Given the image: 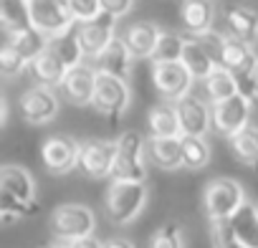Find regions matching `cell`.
Returning <instances> with one entry per match:
<instances>
[{
    "label": "cell",
    "instance_id": "obj_1",
    "mask_svg": "<svg viewBox=\"0 0 258 248\" xmlns=\"http://www.w3.org/2000/svg\"><path fill=\"white\" fill-rule=\"evenodd\" d=\"M147 205V188L145 182H126V180H114L106 190L104 200V213L114 225H126L132 223Z\"/></svg>",
    "mask_w": 258,
    "mask_h": 248
},
{
    "label": "cell",
    "instance_id": "obj_2",
    "mask_svg": "<svg viewBox=\"0 0 258 248\" xmlns=\"http://www.w3.org/2000/svg\"><path fill=\"white\" fill-rule=\"evenodd\" d=\"M245 203H248L245 190L233 177H215V180H210L205 185L203 208H205V215L210 218V223L230 220Z\"/></svg>",
    "mask_w": 258,
    "mask_h": 248
},
{
    "label": "cell",
    "instance_id": "obj_3",
    "mask_svg": "<svg viewBox=\"0 0 258 248\" xmlns=\"http://www.w3.org/2000/svg\"><path fill=\"white\" fill-rule=\"evenodd\" d=\"M114 142H116V160H114L111 177L126 180V182H145L147 180V167H145L147 140L140 132H124Z\"/></svg>",
    "mask_w": 258,
    "mask_h": 248
},
{
    "label": "cell",
    "instance_id": "obj_4",
    "mask_svg": "<svg viewBox=\"0 0 258 248\" xmlns=\"http://www.w3.org/2000/svg\"><path fill=\"white\" fill-rule=\"evenodd\" d=\"M96 215L81 203H63L51 213V233L58 243H74L94 235Z\"/></svg>",
    "mask_w": 258,
    "mask_h": 248
},
{
    "label": "cell",
    "instance_id": "obj_5",
    "mask_svg": "<svg viewBox=\"0 0 258 248\" xmlns=\"http://www.w3.org/2000/svg\"><path fill=\"white\" fill-rule=\"evenodd\" d=\"M33 28L43 31L48 38H56L76 26L69 0H31Z\"/></svg>",
    "mask_w": 258,
    "mask_h": 248
},
{
    "label": "cell",
    "instance_id": "obj_6",
    "mask_svg": "<svg viewBox=\"0 0 258 248\" xmlns=\"http://www.w3.org/2000/svg\"><path fill=\"white\" fill-rule=\"evenodd\" d=\"M250 109H253V99L243 91H238L230 99H223L218 104H213V127L218 130V135L223 137H233L240 130L248 127L250 119Z\"/></svg>",
    "mask_w": 258,
    "mask_h": 248
},
{
    "label": "cell",
    "instance_id": "obj_7",
    "mask_svg": "<svg viewBox=\"0 0 258 248\" xmlns=\"http://www.w3.org/2000/svg\"><path fill=\"white\" fill-rule=\"evenodd\" d=\"M192 74L187 71V66L182 61L175 64H152V84L155 91L167 99V101H180L190 94L192 89Z\"/></svg>",
    "mask_w": 258,
    "mask_h": 248
},
{
    "label": "cell",
    "instance_id": "obj_8",
    "mask_svg": "<svg viewBox=\"0 0 258 248\" xmlns=\"http://www.w3.org/2000/svg\"><path fill=\"white\" fill-rule=\"evenodd\" d=\"M129 101H132V91H129V84L119 76H111V74H101L99 71V79H96V91H94V101L91 106L106 116H119Z\"/></svg>",
    "mask_w": 258,
    "mask_h": 248
},
{
    "label": "cell",
    "instance_id": "obj_9",
    "mask_svg": "<svg viewBox=\"0 0 258 248\" xmlns=\"http://www.w3.org/2000/svg\"><path fill=\"white\" fill-rule=\"evenodd\" d=\"M61 101L53 94L51 86H31L21 94V116L33 124V127H41V124H48L58 116Z\"/></svg>",
    "mask_w": 258,
    "mask_h": 248
},
{
    "label": "cell",
    "instance_id": "obj_10",
    "mask_svg": "<svg viewBox=\"0 0 258 248\" xmlns=\"http://www.w3.org/2000/svg\"><path fill=\"white\" fill-rule=\"evenodd\" d=\"M81 145L69 135H53L41 145V160L51 175H66L79 167Z\"/></svg>",
    "mask_w": 258,
    "mask_h": 248
},
{
    "label": "cell",
    "instance_id": "obj_11",
    "mask_svg": "<svg viewBox=\"0 0 258 248\" xmlns=\"http://www.w3.org/2000/svg\"><path fill=\"white\" fill-rule=\"evenodd\" d=\"M114 160H116V142H109V140H86V142H81L79 167L86 177H91V180L109 177L111 170H114Z\"/></svg>",
    "mask_w": 258,
    "mask_h": 248
},
{
    "label": "cell",
    "instance_id": "obj_12",
    "mask_svg": "<svg viewBox=\"0 0 258 248\" xmlns=\"http://www.w3.org/2000/svg\"><path fill=\"white\" fill-rule=\"evenodd\" d=\"M76 31H79L84 56L99 58L106 51V46L116 38V18L109 13H101L99 18H94L89 23H76Z\"/></svg>",
    "mask_w": 258,
    "mask_h": 248
},
{
    "label": "cell",
    "instance_id": "obj_13",
    "mask_svg": "<svg viewBox=\"0 0 258 248\" xmlns=\"http://www.w3.org/2000/svg\"><path fill=\"white\" fill-rule=\"evenodd\" d=\"M177 116H180V132L182 137H205V132L213 124V111L208 109V104L192 94H187L185 99L175 101Z\"/></svg>",
    "mask_w": 258,
    "mask_h": 248
},
{
    "label": "cell",
    "instance_id": "obj_14",
    "mask_svg": "<svg viewBox=\"0 0 258 248\" xmlns=\"http://www.w3.org/2000/svg\"><path fill=\"white\" fill-rule=\"evenodd\" d=\"M96 79H99V71L91 69V66H74L63 84H61V94L66 101L76 104V106H86L94 101V91H96Z\"/></svg>",
    "mask_w": 258,
    "mask_h": 248
},
{
    "label": "cell",
    "instance_id": "obj_15",
    "mask_svg": "<svg viewBox=\"0 0 258 248\" xmlns=\"http://www.w3.org/2000/svg\"><path fill=\"white\" fill-rule=\"evenodd\" d=\"M0 193H6L21 203H28V205H38L36 180L26 167H18V165H6L0 170Z\"/></svg>",
    "mask_w": 258,
    "mask_h": 248
},
{
    "label": "cell",
    "instance_id": "obj_16",
    "mask_svg": "<svg viewBox=\"0 0 258 248\" xmlns=\"http://www.w3.org/2000/svg\"><path fill=\"white\" fill-rule=\"evenodd\" d=\"M160 36H162V31L157 28V23H152V21H140V23L129 26L121 38H124L129 53H132L135 58H152L155 51H157Z\"/></svg>",
    "mask_w": 258,
    "mask_h": 248
},
{
    "label": "cell",
    "instance_id": "obj_17",
    "mask_svg": "<svg viewBox=\"0 0 258 248\" xmlns=\"http://www.w3.org/2000/svg\"><path fill=\"white\" fill-rule=\"evenodd\" d=\"M132 58H135V56L129 53L124 38L116 36V38L106 46V51H104L99 58H94V64H96V71L111 74V76H119V79L126 81L129 74H132Z\"/></svg>",
    "mask_w": 258,
    "mask_h": 248
},
{
    "label": "cell",
    "instance_id": "obj_18",
    "mask_svg": "<svg viewBox=\"0 0 258 248\" xmlns=\"http://www.w3.org/2000/svg\"><path fill=\"white\" fill-rule=\"evenodd\" d=\"M225 28L233 38L255 46L258 43V13L245 8V6H230L225 11Z\"/></svg>",
    "mask_w": 258,
    "mask_h": 248
},
{
    "label": "cell",
    "instance_id": "obj_19",
    "mask_svg": "<svg viewBox=\"0 0 258 248\" xmlns=\"http://www.w3.org/2000/svg\"><path fill=\"white\" fill-rule=\"evenodd\" d=\"M255 64H258V56H255L253 46H248V43H243V41H238V38H233V36L225 38L223 66L230 69V71L240 79V84L250 76V71L255 69Z\"/></svg>",
    "mask_w": 258,
    "mask_h": 248
},
{
    "label": "cell",
    "instance_id": "obj_20",
    "mask_svg": "<svg viewBox=\"0 0 258 248\" xmlns=\"http://www.w3.org/2000/svg\"><path fill=\"white\" fill-rule=\"evenodd\" d=\"M147 157L160 170L182 167V137H150L147 140Z\"/></svg>",
    "mask_w": 258,
    "mask_h": 248
},
{
    "label": "cell",
    "instance_id": "obj_21",
    "mask_svg": "<svg viewBox=\"0 0 258 248\" xmlns=\"http://www.w3.org/2000/svg\"><path fill=\"white\" fill-rule=\"evenodd\" d=\"M180 18L187 33L213 31L215 23V0H182Z\"/></svg>",
    "mask_w": 258,
    "mask_h": 248
},
{
    "label": "cell",
    "instance_id": "obj_22",
    "mask_svg": "<svg viewBox=\"0 0 258 248\" xmlns=\"http://www.w3.org/2000/svg\"><path fill=\"white\" fill-rule=\"evenodd\" d=\"M28 71H31V76H33V81L38 86H61L66 74H69L66 64L51 51V46L38 58H33L28 64Z\"/></svg>",
    "mask_w": 258,
    "mask_h": 248
},
{
    "label": "cell",
    "instance_id": "obj_23",
    "mask_svg": "<svg viewBox=\"0 0 258 248\" xmlns=\"http://www.w3.org/2000/svg\"><path fill=\"white\" fill-rule=\"evenodd\" d=\"M147 127L150 137H182L180 132V116L172 104H157L147 111Z\"/></svg>",
    "mask_w": 258,
    "mask_h": 248
},
{
    "label": "cell",
    "instance_id": "obj_24",
    "mask_svg": "<svg viewBox=\"0 0 258 248\" xmlns=\"http://www.w3.org/2000/svg\"><path fill=\"white\" fill-rule=\"evenodd\" d=\"M0 21H3V28L8 36L33 28L31 0H0Z\"/></svg>",
    "mask_w": 258,
    "mask_h": 248
},
{
    "label": "cell",
    "instance_id": "obj_25",
    "mask_svg": "<svg viewBox=\"0 0 258 248\" xmlns=\"http://www.w3.org/2000/svg\"><path fill=\"white\" fill-rule=\"evenodd\" d=\"M203 89H205V96H208L213 104H218V101L230 99V96H235V94L240 91V79H238L230 69L218 66V69L203 81Z\"/></svg>",
    "mask_w": 258,
    "mask_h": 248
},
{
    "label": "cell",
    "instance_id": "obj_26",
    "mask_svg": "<svg viewBox=\"0 0 258 248\" xmlns=\"http://www.w3.org/2000/svg\"><path fill=\"white\" fill-rule=\"evenodd\" d=\"M182 64L187 66V71L192 74V79H200V81H205L215 69H218V64L213 61V56L195 41V38H190L187 33H185V51H182Z\"/></svg>",
    "mask_w": 258,
    "mask_h": 248
},
{
    "label": "cell",
    "instance_id": "obj_27",
    "mask_svg": "<svg viewBox=\"0 0 258 248\" xmlns=\"http://www.w3.org/2000/svg\"><path fill=\"white\" fill-rule=\"evenodd\" d=\"M230 225L235 230V235L248 245V248H258V205L255 203H245L233 218Z\"/></svg>",
    "mask_w": 258,
    "mask_h": 248
},
{
    "label": "cell",
    "instance_id": "obj_28",
    "mask_svg": "<svg viewBox=\"0 0 258 248\" xmlns=\"http://www.w3.org/2000/svg\"><path fill=\"white\" fill-rule=\"evenodd\" d=\"M230 152L238 162L258 167V127H245L238 135L228 137Z\"/></svg>",
    "mask_w": 258,
    "mask_h": 248
},
{
    "label": "cell",
    "instance_id": "obj_29",
    "mask_svg": "<svg viewBox=\"0 0 258 248\" xmlns=\"http://www.w3.org/2000/svg\"><path fill=\"white\" fill-rule=\"evenodd\" d=\"M28 64L33 61V58H38L48 46H51V38L43 33V31H38V28H26V31H21V33H16V36H11V41H8Z\"/></svg>",
    "mask_w": 258,
    "mask_h": 248
},
{
    "label": "cell",
    "instance_id": "obj_30",
    "mask_svg": "<svg viewBox=\"0 0 258 248\" xmlns=\"http://www.w3.org/2000/svg\"><path fill=\"white\" fill-rule=\"evenodd\" d=\"M51 51L66 64V69L71 71L74 66H81V58H84V48H81V41H79V31L76 26L56 38H51Z\"/></svg>",
    "mask_w": 258,
    "mask_h": 248
},
{
    "label": "cell",
    "instance_id": "obj_31",
    "mask_svg": "<svg viewBox=\"0 0 258 248\" xmlns=\"http://www.w3.org/2000/svg\"><path fill=\"white\" fill-rule=\"evenodd\" d=\"M210 162V145L205 137H182V165L187 170H203Z\"/></svg>",
    "mask_w": 258,
    "mask_h": 248
},
{
    "label": "cell",
    "instance_id": "obj_32",
    "mask_svg": "<svg viewBox=\"0 0 258 248\" xmlns=\"http://www.w3.org/2000/svg\"><path fill=\"white\" fill-rule=\"evenodd\" d=\"M182 51H185V36L177 33H162L157 51L152 56V64H175L182 61Z\"/></svg>",
    "mask_w": 258,
    "mask_h": 248
},
{
    "label": "cell",
    "instance_id": "obj_33",
    "mask_svg": "<svg viewBox=\"0 0 258 248\" xmlns=\"http://www.w3.org/2000/svg\"><path fill=\"white\" fill-rule=\"evenodd\" d=\"M150 248H185V238H182V230L175 220L170 223H162L152 238H150Z\"/></svg>",
    "mask_w": 258,
    "mask_h": 248
},
{
    "label": "cell",
    "instance_id": "obj_34",
    "mask_svg": "<svg viewBox=\"0 0 258 248\" xmlns=\"http://www.w3.org/2000/svg\"><path fill=\"white\" fill-rule=\"evenodd\" d=\"M210 243H213V248H248V245L235 235L230 220L213 223V228H210Z\"/></svg>",
    "mask_w": 258,
    "mask_h": 248
},
{
    "label": "cell",
    "instance_id": "obj_35",
    "mask_svg": "<svg viewBox=\"0 0 258 248\" xmlns=\"http://www.w3.org/2000/svg\"><path fill=\"white\" fill-rule=\"evenodd\" d=\"M26 69H28V61H26L11 43L0 51V74H3L6 79H16V76H21Z\"/></svg>",
    "mask_w": 258,
    "mask_h": 248
},
{
    "label": "cell",
    "instance_id": "obj_36",
    "mask_svg": "<svg viewBox=\"0 0 258 248\" xmlns=\"http://www.w3.org/2000/svg\"><path fill=\"white\" fill-rule=\"evenodd\" d=\"M190 38H195L210 56H213V61L218 64V66H223V51H225V38L228 36H220V33H215V31H205V33H187Z\"/></svg>",
    "mask_w": 258,
    "mask_h": 248
},
{
    "label": "cell",
    "instance_id": "obj_37",
    "mask_svg": "<svg viewBox=\"0 0 258 248\" xmlns=\"http://www.w3.org/2000/svg\"><path fill=\"white\" fill-rule=\"evenodd\" d=\"M71 6V13L76 18V23H89L94 18H99L104 11H101V0H69Z\"/></svg>",
    "mask_w": 258,
    "mask_h": 248
},
{
    "label": "cell",
    "instance_id": "obj_38",
    "mask_svg": "<svg viewBox=\"0 0 258 248\" xmlns=\"http://www.w3.org/2000/svg\"><path fill=\"white\" fill-rule=\"evenodd\" d=\"M132 6H135V0H101V11L114 16V18L126 16L129 11H132Z\"/></svg>",
    "mask_w": 258,
    "mask_h": 248
},
{
    "label": "cell",
    "instance_id": "obj_39",
    "mask_svg": "<svg viewBox=\"0 0 258 248\" xmlns=\"http://www.w3.org/2000/svg\"><path fill=\"white\" fill-rule=\"evenodd\" d=\"M240 91L248 94L250 99H258V64H255V69L250 71V76L240 84Z\"/></svg>",
    "mask_w": 258,
    "mask_h": 248
},
{
    "label": "cell",
    "instance_id": "obj_40",
    "mask_svg": "<svg viewBox=\"0 0 258 248\" xmlns=\"http://www.w3.org/2000/svg\"><path fill=\"white\" fill-rule=\"evenodd\" d=\"M69 248H104V243H101L99 238L89 235V238H81V240H74V243H69Z\"/></svg>",
    "mask_w": 258,
    "mask_h": 248
},
{
    "label": "cell",
    "instance_id": "obj_41",
    "mask_svg": "<svg viewBox=\"0 0 258 248\" xmlns=\"http://www.w3.org/2000/svg\"><path fill=\"white\" fill-rule=\"evenodd\" d=\"M104 248H135V243L126 238H109V240H104Z\"/></svg>",
    "mask_w": 258,
    "mask_h": 248
},
{
    "label": "cell",
    "instance_id": "obj_42",
    "mask_svg": "<svg viewBox=\"0 0 258 248\" xmlns=\"http://www.w3.org/2000/svg\"><path fill=\"white\" fill-rule=\"evenodd\" d=\"M48 248H69V243H58V240H56V243H53V245H48Z\"/></svg>",
    "mask_w": 258,
    "mask_h": 248
}]
</instances>
